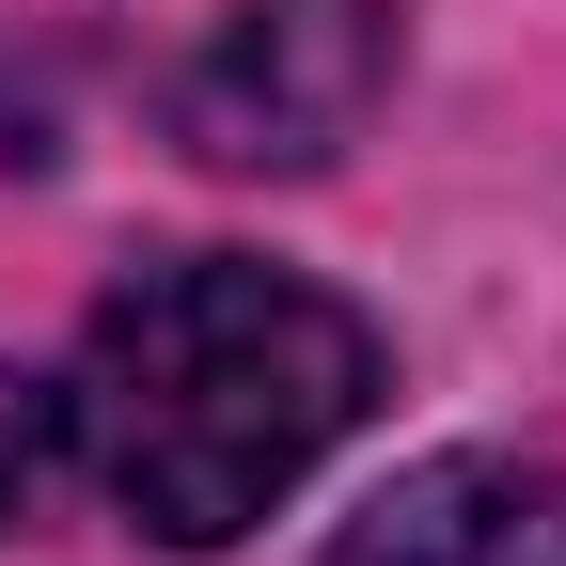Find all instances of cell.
I'll use <instances>...</instances> for the list:
<instances>
[{
  "mask_svg": "<svg viewBox=\"0 0 566 566\" xmlns=\"http://www.w3.org/2000/svg\"><path fill=\"white\" fill-rule=\"evenodd\" d=\"M331 566H566V472H535V457H424L331 535Z\"/></svg>",
  "mask_w": 566,
  "mask_h": 566,
  "instance_id": "3957f363",
  "label": "cell"
},
{
  "mask_svg": "<svg viewBox=\"0 0 566 566\" xmlns=\"http://www.w3.org/2000/svg\"><path fill=\"white\" fill-rule=\"evenodd\" d=\"M378 409V331L300 268L174 252L95 300L63 378V457L158 551H237L268 504H300L315 457Z\"/></svg>",
  "mask_w": 566,
  "mask_h": 566,
  "instance_id": "6da1fadb",
  "label": "cell"
},
{
  "mask_svg": "<svg viewBox=\"0 0 566 566\" xmlns=\"http://www.w3.org/2000/svg\"><path fill=\"white\" fill-rule=\"evenodd\" d=\"M48 472H63V394L0 363V535H17V520L48 504Z\"/></svg>",
  "mask_w": 566,
  "mask_h": 566,
  "instance_id": "277c9868",
  "label": "cell"
},
{
  "mask_svg": "<svg viewBox=\"0 0 566 566\" xmlns=\"http://www.w3.org/2000/svg\"><path fill=\"white\" fill-rule=\"evenodd\" d=\"M394 0H221L174 63V142L205 174H331L394 95Z\"/></svg>",
  "mask_w": 566,
  "mask_h": 566,
  "instance_id": "7a4b0ae2",
  "label": "cell"
}]
</instances>
